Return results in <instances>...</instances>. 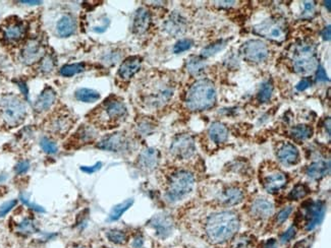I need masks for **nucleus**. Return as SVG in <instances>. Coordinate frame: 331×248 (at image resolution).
<instances>
[{"instance_id":"obj_1","label":"nucleus","mask_w":331,"mask_h":248,"mask_svg":"<svg viewBox=\"0 0 331 248\" xmlns=\"http://www.w3.org/2000/svg\"><path fill=\"white\" fill-rule=\"evenodd\" d=\"M172 79L166 75H154L149 77L140 87L139 97L144 107L158 109L167 104L174 94Z\"/></svg>"},{"instance_id":"obj_2","label":"nucleus","mask_w":331,"mask_h":248,"mask_svg":"<svg viewBox=\"0 0 331 248\" xmlns=\"http://www.w3.org/2000/svg\"><path fill=\"white\" fill-rule=\"evenodd\" d=\"M128 115L125 102L115 96H110L87 115V118L98 127L111 128L124 122Z\"/></svg>"},{"instance_id":"obj_3","label":"nucleus","mask_w":331,"mask_h":248,"mask_svg":"<svg viewBox=\"0 0 331 248\" xmlns=\"http://www.w3.org/2000/svg\"><path fill=\"white\" fill-rule=\"evenodd\" d=\"M239 219L234 211H220L211 215L206 223V234L212 243L219 244L234 237L238 231Z\"/></svg>"},{"instance_id":"obj_4","label":"nucleus","mask_w":331,"mask_h":248,"mask_svg":"<svg viewBox=\"0 0 331 248\" xmlns=\"http://www.w3.org/2000/svg\"><path fill=\"white\" fill-rule=\"evenodd\" d=\"M190 111H204L212 108L216 103V88L212 82L200 80L190 85L185 100Z\"/></svg>"},{"instance_id":"obj_5","label":"nucleus","mask_w":331,"mask_h":248,"mask_svg":"<svg viewBox=\"0 0 331 248\" xmlns=\"http://www.w3.org/2000/svg\"><path fill=\"white\" fill-rule=\"evenodd\" d=\"M27 117V106L15 94H5L0 99V120L7 128L20 126Z\"/></svg>"},{"instance_id":"obj_6","label":"nucleus","mask_w":331,"mask_h":248,"mask_svg":"<svg viewBox=\"0 0 331 248\" xmlns=\"http://www.w3.org/2000/svg\"><path fill=\"white\" fill-rule=\"evenodd\" d=\"M29 25L19 16H9L0 25V42L4 46L23 45L27 40Z\"/></svg>"},{"instance_id":"obj_7","label":"nucleus","mask_w":331,"mask_h":248,"mask_svg":"<svg viewBox=\"0 0 331 248\" xmlns=\"http://www.w3.org/2000/svg\"><path fill=\"white\" fill-rule=\"evenodd\" d=\"M195 185V178L189 172L181 170L173 173L167 182L165 198L169 203L184 200L191 192Z\"/></svg>"},{"instance_id":"obj_8","label":"nucleus","mask_w":331,"mask_h":248,"mask_svg":"<svg viewBox=\"0 0 331 248\" xmlns=\"http://www.w3.org/2000/svg\"><path fill=\"white\" fill-rule=\"evenodd\" d=\"M292 66L295 73L300 75H310L318 68V58L315 46L302 42L297 45L292 56Z\"/></svg>"},{"instance_id":"obj_9","label":"nucleus","mask_w":331,"mask_h":248,"mask_svg":"<svg viewBox=\"0 0 331 248\" xmlns=\"http://www.w3.org/2000/svg\"><path fill=\"white\" fill-rule=\"evenodd\" d=\"M47 118V130L58 137L65 136L76 123V116L65 106H60V107L55 109Z\"/></svg>"},{"instance_id":"obj_10","label":"nucleus","mask_w":331,"mask_h":248,"mask_svg":"<svg viewBox=\"0 0 331 248\" xmlns=\"http://www.w3.org/2000/svg\"><path fill=\"white\" fill-rule=\"evenodd\" d=\"M253 32L263 38L270 41L282 43L286 39L287 26L284 20L278 17H271L262 23L256 25L253 28Z\"/></svg>"},{"instance_id":"obj_11","label":"nucleus","mask_w":331,"mask_h":248,"mask_svg":"<svg viewBox=\"0 0 331 248\" xmlns=\"http://www.w3.org/2000/svg\"><path fill=\"white\" fill-rule=\"evenodd\" d=\"M46 54V48L42 40L34 37L27 39L21 48L20 59L26 65L38 63Z\"/></svg>"},{"instance_id":"obj_12","label":"nucleus","mask_w":331,"mask_h":248,"mask_svg":"<svg viewBox=\"0 0 331 248\" xmlns=\"http://www.w3.org/2000/svg\"><path fill=\"white\" fill-rule=\"evenodd\" d=\"M239 53L248 62L261 63L268 58L269 48L261 40H249L241 45Z\"/></svg>"},{"instance_id":"obj_13","label":"nucleus","mask_w":331,"mask_h":248,"mask_svg":"<svg viewBox=\"0 0 331 248\" xmlns=\"http://www.w3.org/2000/svg\"><path fill=\"white\" fill-rule=\"evenodd\" d=\"M303 208L305 210L304 218L306 220V231H312L314 230L317 226H319L325 216L326 211V206L324 202L318 201V202H313L309 201L306 202L303 205Z\"/></svg>"},{"instance_id":"obj_14","label":"nucleus","mask_w":331,"mask_h":248,"mask_svg":"<svg viewBox=\"0 0 331 248\" xmlns=\"http://www.w3.org/2000/svg\"><path fill=\"white\" fill-rule=\"evenodd\" d=\"M195 152L196 144L191 135L183 133L173 138L170 146V153L173 157L185 160V159H189L193 156Z\"/></svg>"},{"instance_id":"obj_15","label":"nucleus","mask_w":331,"mask_h":248,"mask_svg":"<svg viewBox=\"0 0 331 248\" xmlns=\"http://www.w3.org/2000/svg\"><path fill=\"white\" fill-rule=\"evenodd\" d=\"M97 148L109 152H124L129 148V139L123 132H114L104 136L97 145Z\"/></svg>"},{"instance_id":"obj_16","label":"nucleus","mask_w":331,"mask_h":248,"mask_svg":"<svg viewBox=\"0 0 331 248\" xmlns=\"http://www.w3.org/2000/svg\"><path fill=\"white\" fill-rule=\"evenodd\" d=\"M143 59L140 56H130L120 64L117 72V78L123 82L131 81L139 70L141 69Z\"/></svg>"},{"instance_id":"obj_17","label":"nucleus","mask_w":331,"mask_h":248,"mask_svg":"<svg viewBox=\"0 0 331 248\" xmlns=\"http://www.w3.org/2000/svg\"><path fill=\"white\" fill-rule=\"evenodd\" d=\"M159 161V151L153 148H146L139 155L138 166L144 172H151L158 166Z\"/></svg>"},{"instance_id":"obj_18","label":"nucleus","mask_w":331,"mask_h":248,"mask_svg":"<svg viewBox=\"0 0 331 248\" xmlns=\"http://www.w3.org/2000/svg\"><path fill=\"white\" fill-rule=\"evenodd\" d=\"M188 28L185 17L179 12H172L163 25L164 31L172 37H179L183 35Z\"/></svg>"},{"instance_id":"obj_19","label":"nucleus","mask_w":331,"mask_h":248,"mask_svg":"<svg viewBox=\"0 0 331 248\" xmlns=\"http://www.w3.org/2000/svg\"><path fill=\"white\" fill-rule=\"evenodd\" d=\"M277 159L285 166H293L300 162V152L291 143H284L277 150Z\"/></svg>"},{"instance_id":"obj_20","label":"nucleus","mask_w":331,"mask_h":248,"mask_svg":"<svg viewBox=\"0 0 331 248\" xmlns=\"http://www.w3.org/2000/svg\"><path fill=\"white\" fill-rule=\"evenodd\" d=\"M57 94L52 86L47 85L41 94L38 96L36 102L34 104V110L38 113L48 111L56 102Z\"/></svg>"},{"instance_id":"obj_21","label":"nucleus","mask_w":331,"mask_h":248,"mask_svg":"<svg viewBox=\"0 0 331 248\" xmlns=\"http://www.w3.org/2000/svg\"><path fill=\"white\" fill-rule=\"evenodd\" d=\"M149 225L155 230L159 238H167L173 230V223L167 215H157L151 219Z\"/></svg>"},{"instance_id":"obj_22","label":"nucleus","mask_w":331,"mask_h":248,"mask_svg":"<svg viewBox=\"0 0 331 248\" xmlns=\"http://www.w3.org/2000/svg\"><path fill=\"white\" fill-rule=\"evenodd\" d=\"M97 137V131L90 125H81L78 130L74 133L72 138L69 139L67 143L73 146L76 145L77 147L86 145V144H90L91 141L96 139Z\"/></svg>"},{"instance_id":"obj_23","label":"nucleus","mask_w":331,"mask_h":248,"mask_svg":"<svg viewBox=\"0 0 331 248\" xmlns=\"http://www.w3.org/2000/svg\"><path fill=\"white\" fill-rule=\"evenodd\" d=\"M151 26V14L150 11L144 7L139 8L133 20V32L137 35H142L146 33Z\"/></svg>"},{"instance_id":"obj_24","label":"nucleus","mask_w":331,"mask_h":248,"mask_svg":"<svg viewBox=\"0 0 331 248\" xmlns=\"http://www.w3.org/2000/svg\"><path fill=\"white\" fill-rule=\"evenodd\" d=\"M286 184V176L282 171H274L263 180V186L269 193H276Z\"/></svg>"},{"instance_id":"obj_25","label":"nucleus","mask_w":331,"mask_h":248,"mask_svg":"<svg viewBox=\"0 0 331 248\" xmlns=\"http://www.w3.org/2000/svg\"><path fill=\"white\" fill-rule=\"evenodd\" d=\"M274 211V206L271 202L267 201L266 199H258L256 200L252 207H251V212L252 215L257 218L264 220L269 218L273 215Z\"/></svg>"},{"instance_id":"obj_26","label":"nucleus","mask_w":331,"mask_h":248,"mask_svg":"<svg viewBox=\"0 0 331 248\" xmlns=\"http://www.w3.org/2000/svg\"><path fill=\"white\" fill-rule=\"evenodd\" d=\"M243 192L236 186L226 187L220 193V202L225 206H236L242 202Z\"/></svg>"},{"instance_id":"obj_27","label":"nucleus","mask_w":331,"mask_h":248,"mask_svg":"<svg viewBox=\"0 0 331 248\" xmlns=\"http://www.w3.org/2000/svg\"><path fill=\"white\" fill-rule=\"evenodd\" d=\"M56 30L59 37L61 38L71 37L77 30V23L72 15L65 14L58 21Z\"/></svg>"},{"instance_id":"obj_28","label":"nucleus","mask_w":331,"mask_h":248,"mask_svg":"<svg viewBox=\"0 0 331 248\" xmlns=\"http://www.w3.org/2000/svg\"><path fill=\"white\" fill-rule=\"evenodd\" d=\"M330 172V162L329 161H317L310 164L307 167L306 173L311 179L320 180L327 176Z\"/></svg>"},{"instance_id":"obj_29","label":"nucleus","mask_w":331,"mask_h":248,"mask_svg":"<svg viewBox=\"0 0 331 248\" xmlns=\"http://www.w3.org/2000/svg\"><path fill=\"white\" fill-rule=\"evenodd\" d=\"M208 135L215 144H223L229 138V129L220 122L212 123L208 129Z\"/></svg>"},{"instance_id":"obj_30","label":"nucleus","mask_w":331,"mask_h":248,"mask_svg":"<svg viewBox=\"0 0 331 248\" xmlns=\"http://www.w3.org/2000/svg\"><path fill=\"white\" fill-rule=\"evenodd\" d=\"M205 61L202 57L199 56H189L187 59L186 62V67L187 70L189 72V74H190L191 76H199L201 75L204 69H205Z\"/></svg>"},{"instance_id":"obj_31","label":"nucleus","mask_w":331,"mask_h":248,"mask_svg":"<svg viewBox=\"0 0 331 248\" xmlns=\"http://www.w3.org/2000/svg\"><path fill=\"white\" fill-rule=\"evenodd\" d=\"M75 97L78 101L83 103H95L101 98L100 94L97 91L87 87H82L77 90L75 93Z\"/></svg>"},{"instance_id":"obj_32","label":"nucleus","mask_w":331,"mask_h":248,"mask_svg":"<svg viewBox=\"0 0 331 248\" xmlns=\"http://www.w3.org/2000/svg\"><path fill=\"white\" fill-rule=\"evenodd\" d=\"M290 136L297 141H304L310 138L314 130L310 125H305V124H300V125H295L290 129Z\"/></svg>"},{"instance_id":"obj_33","label":"nucleus","mask_w":331,"mask_h":248,"mask_svg":"<svg viewBox=\"0 0 331 248\" xmlns=\"http://www.w3.org/2000/svg\"><path fill=\"white\" fill-rule=\"evenodd\" d=\"M56 66V59L52 53H46L45 56L38 62V72L42 75H48Z\"/></svg>"},{"instance_id":"obj_34","label":"nucleus","mask_w":331,"mask_h":248,"mask_svg":"<svg viewBox=\"0 0 331 248\" xmlns=\"http://www.w3.org/2000/svg\"><path fill=\"white\" fill-rule=\"evenodd\" d=\"M133 204H134V200L129 199V200L123 202V203H120V204L114 206L113 208L110 211L109 216H108V221H111V222L117 221L133 206Z\"/></svg>"},{"instance_id":"obj_35","label":"nucleus","mask_w":331,"mask_h":248,"mask_svg":"<svg viewBox=\"0 0 331 248\" xmlns=\"http://www.w3.org/2000/svg\"><path fill=\"white\" fill-rule=\"evenodd\" d=\"M16 231L22 235L29 236L36 233L38 231V228L36 223H35L32 219H24L21 223L17 224Z\"/></svg>"},{"instance_id":"obj_36","label":"nucleus","mask_w":331,"mask_h":248,"mask_svg":"<svg viewBox=\"0 0 331 248\" xmlns=\"http://www.w3.org/2000/svg\"><path fill=\"white\" fill-rule=\"evenodd\" d=\"M84 70H86V64L83 62H80V63L66 64L62 66L59 73L64 78H72L78 74L83 73Z\"/></svg>"},{"instance_id":"obj_37","label":"nucleus","mask_w":331,"mask_h":248,"mask_svg":"<svg viewBox=\"0 0 331 248\" xmlns=\"http://www.w3.org/2000/svg\"><path fill=\"white\" fill-rule=\"evenodd\" d=\"M226 46V42L223 40H219L216 41L210 45H208L207 47H205L202 51H201V57L202 58H209L213 55H215L216 53H218L219 51H221L222 49H224V47Z\"/></svg>"},{"instance_id":"obj_38","label":"nucleus","mask_w":331,"mask_h":248,"mask_svg":"<svg viewBox=\"0 0 331 248\" xmlns=\"http://www.w3.org/2000/svg\"><path fill=\"white\" fill-rule=\"evenodd\" d=\"M272 93H273L272 83L269 82H265L260 86V90L258 92V100L261 103H267L271 99Z\"/></svg>"},{"instance_id":"obj_39","label":"nucleus","mask_w":331,"mask_h":248,"mask_svg":"<svg viewBox=\"0 0 331 248\" xmlns=\"http://www.w3.org/2000/svg\"><path fill=\"white\" fill-rule=\"evenodd\" d=\"M309 192L310 190L305 184H297L288 193V200L289 201L302 200L308 196Z\"/></svg>"},{"instance_id":"obj_40","label":"nucleus","mask_w":331,"mask_h":248,"mask_svg":"<svg viewBox=\"0 0 331 248\" xmlns=\"http://www.w3.org/2000/svg\"><path fill=\"white\" fill-rule=\"evenodd\" d=\"M106 237L110 242L117 244V245L125 244L128 239L127 234L124 231H121V230H117V229H112L107 231Z\"/></svg>"},{"instance_id":"obj_41","label":"nucleus","mask_w":331,"mask_h":248,"mask_svg":"<svg viewBox=\"0 0 331 248\" xmlns=\"http://www.w3.org/2000/svg\"><path fill=\"white\" fill-rule=\"evenodd\" d=\"M40 147L46 154H50V155H54L58 151V147L56 143H54L53 140L46 136L40 139Z\"/></svg>"},{"instance_id":"obj_42","label":"nucleus","mask_w":331,"mask_h":248,"mask_svg":"<svg viewBox=\"0 0 331 248\" xmlns=\"http://www.w3.org/2000/svg\"><path fill=\"white\" fill-rule=\"evenodd\" d=\"M155 124L148 118H144L138 123V131L142 135H149L151 132H153Z\"/></svg>"},{"instance_id":"obj_43","label":"nucleus","mask_w":331,"mask_h":248,"mask_svg":"<svg viewBox=\"0 0 331 248\" xmlns=\"http://www.w3.org/2000/svg\"><path fill=\"white\" fill-rule=\"evenodd\" d=\"M194 42L191 41L190 39H182L180 41H178L173 47V52L176 53V54H180V53H183L185 51H188L189 49L191 48L193 46Z\"/></svg>"},{"instance_id":"obj_44","label":"nucleus","mask_w":331,"mask_h":248,"mask_svg":"<svg viewBox=\"0 0 331 248\" xmlns=\"http://www.w3.org/2000/svg\"><path fill=\"white\" fill-rule=\"evenodd\" d=\"M295 235H297V229H295V227L292 226V227L288 228L286 231L281 236V242L282 243H287L290 240H292Z\"/></svg>"},{"instance_id":"obj_45","label":"nucleus","mask_w":331,"mask_h":248,"mask_svg":"<svg viewBox=\"0 0 331 248\" xmlns=\"http://www.w3.org/2000/svg\"><path fill=\"white\" fill-rule=\"evenodd\" d=\"M291 211H292L291 207H287L282 209L280 212H278V215L276 217V222L278 224H283L284 222H285L287 220V218L290 216Z\"/></svg>"},{"instance_id":"obj_46","label":"nucleus","mask_w":331,"mask_h":248,"mask_svg":"<svg viewBox=\"0 0 331 248\" xmlns=\"http://www.w3.org/2000/svg\"><path fill=\"white\" fill-rule=\"evenodd\" d=\"M16 203L17 202L15 200H13V201L6 202L5 204H3L1 207H0V218H2L5 215H7L8 212L16 206Z\"/></svg>"},{"instance_id":"obj_47","label":"nucleus","mask_w":331,"mask_h":248,"mask_svg":"<svg viewBox=\"0 0 331 248\" xmlns=\"http://www.w3.org/2000/svg\"><path fill=\"white\" fill-rule=\"evenodd\" d=\"M252 243V238L242 235L236 241V248H248Z\"/></svg>"},{"instance_id":"obj_48","label":"nucleus","mask_w":331,"mask_h":248,"mask_svg":"<svg viewBox=\"0 0 331 248\" xmlns=\"http://www.w3.org/2000/svg\"><path fill=\"white\" fill-rule=\"evenodd\" d=\"M29 168H30V163L28 161H22L19 164H16L14 170H15L16 174L22 175V174L27 173L28 170H29Z\"/></svg>"},{"instance_id":"obj_49","label":"nucleus","mask_w":331,"mask_h":248,"mask_svg":"<svg viewBox=\"0 0 331 248\" xmlns=\"http://www.w3.org/2000/svg\"><path fill=\"white\" fill-rule=\"evenodd\" d=\"M311 85H312V81L309 78H305L297 85H295V88H297L299 92H303L307 90V88L310 87Z\"/></svg>"},{"instance_id":"obj_50","label":"nucleus","mask_w":331,"mask_h":248,"mask_svg":"<svg viewBox=\"0 0 331 248\" xmlns=\"http://www.w3.org/2000/svg\"><path fill=\"white\" fill-rule=\"evenodd\" d=\"M102 164L100 162H98L97 164L93 165V166H82L81 170L87 174H93L95 172H97L98 170H100Z\"/></svg>"},{"instance_id":"obj_51","label":"nucleus","mask_w":331,"mask_h":248,"mask_svg":"<svg viewBox=\"0 0 331 248\" xmlns=\"http://www.w3.org/2000/svg\"><path fill=\"white\" fill-rule=\"evenodd\" d=\"M21 201L25 204V205H27L29 207H31L32 209H34V210H36V211H39V212H43V211H45L44 210V208L42 207H40V206H37V205H35V204H32V203H30L29 202V200L27 199V198H25L24 196H21Z\"/></svg>"},{"instance_id":"obj_52","label":"nucleus","mask_w":331,"mask_h":248,"mask_svg":"<svg viewBox=\"0 0 331 248\" xmlns=\"http://www.w3.org/2000/svg\"><path fill=\"white\" fill-rule=\"evenodd\" d=\"M132 246L134 248H143L144 246V238L141 235H138L134 238Z\"/></svg>"},{"instance_id":"obj_53","label":"nucleus","mask_w":331,"mask_h":248,"mask_svg":"<svg viewBox=\"0 0 331 248\" xmlns=\"http://www.w3.org/2000/svg\"><path fill=\"white\" fill-rule=\"evenodd\" d=\"M318 70H317V74H316V76H317V80L319 81V82H326V81H328V77H327V75H326V72H325V69L323 68V67H319V68H317Z\"/></svg>"},{"instance_id":"obj_54","label":"nucleus","mask_w":331,"mask_h":248,"mask_svg":"<svg viewBox=\"0 0 331 248\" xmlns=\"http://www.w3.org/2000/svg\"><path fill=\"white\" fill-rule=\"evenodd\" d=\"M321 37H322L323 40H325V41H329V40H330V37H331L330 26L325 27V28L321 31Z\"/></svg>"},{"instance_id":"obj_55","label":"nucleus","mask_w":331,"mask_h":248,"mask_svg":"<svg viewBox=\"0 0 331 248\" xmlns=\"http://www.w3.org/2000/svg\"><path fill=\"white\" fill-rule=\"evenodd\" d=\"M261 248H277V243L275 239H269L262 244Z\"/></svg>"},{"instance_id":"obj_56","label":"nucleus","mask_w":331,"mask_h":248,"mask_svg":"<svg viewBox=\"0 0 331 248\" xmlns=\"http://www.w3.org/2000/svg\"><path fill=\"white\" fill-rule=\"evenodd\" d=\"M21 3L25 4H30V5H36V4H41V1H21Z\"/></svg>"},{"instance_id":"obj_57","label":"nucleus","mask_w":331,"mask_h":248,"mask_svg":"<svg viewBox=\"0 0 331 248\" xmlns=\"http://www.w3.org/2000/svg\"><path fill=\"white\" fill-rule=\"evenodd\" d=\"M20 87L22 88V91L24 92V95L27 97L28 96V90H27V87H26V85L24 84V83H20Z\"/></svg>"},{"instance_id":"obj_58","label":"nucleus","mask_w":331,"mask_h":248,"mask_svg":"<svg viewBox=\"0 0 331 248\" xmlns=\"http://www.w3.org/2000/svg\"><path fill=\"white\" fill-rule=\"evenodd\" d=\"M330 3H331V2L329 1V0H327V1H325V2H324V4H325V7L327 6V9H328V11H330V10H331V9H330Z\"/></svg>"},{"instance_id":"obj_59","label":"nucleus","mask_w":331,"mask_h":248,"mask_svg":"<svg viewBox=\"0 0 331 248\" xmlns=\"http://www.w3.org/2000/svg\"><path fill=\"white\" fill-rule=\"evenodd\" d=\"M75 248H85V247H81V246H80V247H75Z\"/></svg>"}]
</instances>
